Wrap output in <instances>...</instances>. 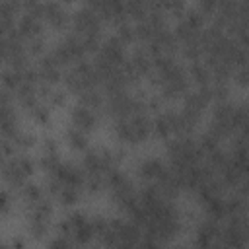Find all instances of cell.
<instances>
[{"instance_id":"1","label":"cell","mask_w":249,"mask_h":249,"mask_svg":"<svg viewBox=\"0 0 249 249\" xmlns=\"http://www.w3.org/2000/svg\"><path fill=\"white\" fill-rule=\"evenodd\" d=\"M72 123L76 124V128H80V130L86 132V130L95 128L97 119H95V115H93L88 107L80 105V107H74V109H72Z\"/></svg>"},{"instance_id":"2","label":"cell","mask_w":249,"mask_h":249,"mask_svg":"<svg viewBox=\"0 0 249 249\" xmlns=\"http://www.w3.org/2000/svg\"><path fill=\"white\" fill-rule=\"evenodd\" d=\"M167 173V167L158 158H148L140 163V175L146 179H161Z\"/></svg>"},{"instance_id":"3","label":"cell","mask_w":249,"mask_h":249,"mask_svg":"<svg viewBox=\"0 0 249 249\" xmlns=\"http://www.w3.org/2000/svg\"><path fill=\"white\" fill-rule=\"evenodd\" d=\"M43 16L47 18V21H49L53 27H64L66 21H68V16H66V12L62 10V6H60V4H54V2L43 4Z\"/></svg>"},{"instance_id":"4","label":"cell","mask_w":249,"mask_h":249,"mask_svg":"<svg viewBox=\"0 0 249 249\" xmlns=\"http://www.w3.org/2000/svg\"><path fill=\"white\" fill-rule=\"evenodd\" d=\"M0 84L6 88V89H18L19 84H21V72L8 66L0 72Z\"/></svg>"},{"instance_id":"5","label":"cell","mask_w":249,"mask_h":249,"mask_svg":"<svg viewBox=\"0 0 249 249\" xmlns=\"http://www.w3.org/2000/svg\"><path fill=\"white\" fill-rule=\"evenodd\" d=\"M152 130L160 136V138H167L173 130H171V121H169V115L163 113V115H158L154 121H152Z\"/></svg>"},{"instance_id":"6","label":"cell","mask_w":249,"mask_h":249,"mask_svg":"<svg viewBox=\"0 0 249 249\" xmlns=\"http://www.w3.org/2000/svg\"><path fill=\"white\" fill-rule=\"evenodd\" d=\"M66 138H68V144L72 148H76V150H86L88 148V136H86V132L80 130V128H76V126L68 128Z\"/></svg>"},{"instance_id":"7","label":"cell","mask_w":249,"mask_h":249,"mask_svg":"<svg viewBox=\"0 0 249 249\" xmlns=\"http://www.w3.org/2000/svg\"><path fill=\"white\" fill-rule=\"evenodd\" d=\"M72 235H74L76 243L84 245V243H88L95 233H93V228H91V224H89V220H88L86 224H82V226L74 228V230H72Z\"/></svg>"},{"instance_id":"8","label":"cell","mask_w":249,"mask_h":249,"mask_svg":"<svg viewBox=\"0 0 249 249\" xmlns=\"http://www.w3.org/2000/svg\"><path fill=\"white\" fill-rule=\"evenodd\" d=\"M51 214H53V206H51L49 200H43V198H41L39 202L33 204V220H43V222H47Z\"/></svg>"},{"instance_id":"9","label":"cell","mask_w":249,"mask_h":249,"mask_svg":"<svg viewBox=\"0 0 249 249\" xmlns=\"http://www.w3.org/2000/svg\"><path fill=\"white\" fill-rule=\"evenodd\" d=\"M206 210L214 216V218H222L226 214V202L222 198H218L216 195H212L208 200H206Z\"/></svg>"},{"instance_id":"10","label":"cell","mask_w":249,"mask_h":249,"mask_svg":"<svg viewBox=\"0 0 249 249\" xmlns=\"http://www.w3.org/2000/svg\"><path fill=\"white\" fill-rule=\"evenodd\" d=\"M58 200H60L64 206H72V204H76V202L80 200V193H78V189H74V187H62L60 193H58Z\"/></svg>"},{"instance_id":"11","label":"cell","mask_w":249,"mask_h":249,"mask_svg":"<svg viewBox=\"0 0 249 249\" xmlns=\"http://www.w3.org/2000/svg\"><path fill=\"white\" fill-rule=\"evenodd\" d=\"M80 101L88 109L89 107H99L101 105V95L97 91H93V89H84V91H80Z\"/></svg>"},{"instance_id":"12","label":"cell","mask_w":249,"mask_h":249,"mask_svg":"<svg viewBox=\"0 0 249 249\" xmlns=\"http://www.w3.org/2000/svg\"><path fill=\"white\" fill-rule=\"evenodd\" d=\"M117 29H119V31H117V39H119L123 45L134 41V27H132L128 21H121Z\"/></svg>"},{"instance_id":"13","label":"cell","mask_w":249,"mask_h":249,"mask_svg":"<svg viewBox=\"0 0 249 249\" xmlns=\"http://www.w3.org/2000/svg\"><path fill=\"white\" fill-rule=\"evenodd\" d=\"M189 72H191V76H193L198 84H204V86H206V82H208V66H204V64H200V62L196 60V62L191 64Z\"/></svg>"},{"instance_id":"14","label":"cell","mask_w":249,"mask_h":249,"mask_svg":"<svg viewBox=\"0 0 249 249\" xmlns=\"http://www.w3.org/2000/svg\"><path fill=\"white\" fill-rule=\"evenodd\" d=\"M23 196H25V200H29L33 204L39 202L41 200V187L35 183H25L23 185Z\"/></svg>"},{"instance_id":"15","label":"cell","mask_w":249,"mask_h":249,"mask_svg":"<svg viewBox=\"0 0 249 249\" xmlns=\"http://www.w3.org/2000/svg\"><path fill=\"white\" fill-rule=\"evenodd\" d=\"M16 161V165L19 167V171L27 177V175H31L33 171H35V161L29 158V156H19L18 160H14Z\"/></svg>"},{"instance_id":"16","label":"cell","mask_w":249,"mask_h":249,"mask_svg":"<svg viewBox=\"0 0 249 249\" xmlns=\"http://www.w3.org/2000/svg\"><path fill=\"white\" fill-rule=\"evenodd\" d=\"M29 233H31L35 239H41V237L47 233V222H43V220H31Z\"/></svg>"},{"instance_id":"17","label":"cell","mask_w":249,"mask_h":249,"mask_svg":"<svg viewBox=\"0 0 249 249\" xmlns=\"http://www.w3.org/2000/svg\"><path fill=\"white\" fill-rule=\"evenodd\" d=\"M49 117H51V113H49L47 105H41V103H37V105L33 107V119H35V121H39V123L47 124V123H49Z\"/></svg>"},{"instance_id":"18","label":"cell","mask_w":249,"mask_h":249,"mask_svg":"<svg viewBox=\"0 0 249 249\" xmlns=\"http://www.w3.org/2000/svg\"><path fill=\"white\" fill-rule=\"evenodd\" d=\"M45 49V39L43 35H37V37H31L29 39V53L31 54H41Z\"/></svg>"},{"instance_id":"19","label":"cell","mask_w":249,"mask_h":249,"mask_svg":"<svg viewBox=\"0 0 249 249\" xmlns=\"http://www.w3.org/2000/svg\"><path fill=\"white\" fill-rule=\"evenodd\" d=\"M33 140H35V136H33V134L19 132V134L14 138V144H16V146H19V148H29V146H33Z\"/></svg>"},{"instance_id":"20","label":"cell","mask_w":249,"mask_h":249,"mask_svg":"<svg viewBox=\"0 0 249 249\" xmlns=\"http://www.w3.org/2000/svg\"><path fill=\"white\" fill-rule=\"evenodd\" d=\"M49 249H70V243L64 237H54V239H51Z\"/></svg>"},{"instance_id":"21","label":"cell","mask_w":249,"mask_h":249,"mask_svg":"<svg viewBox=\"0 0 249 249\" xmlns=\"http://www.w3.org/2000/svg\"><path fill=\"white\" fill-rule=\"evenodd\" d=\"M51 99H53L54 105H64V101H66V93L60 91V89H56V91L51 93Z\"/></svg>"},{"instance_id":"22","label":"cell","mask_w":249,"mask_h":249,"mask_svg":"<svg viewBox=\"0 0 249 249\" xmlns=\"http://www.w3.org/2000/svg\"><path fill=\"white\" fill-rule=\"evenodd\" d=\"M8 206H10V196H8V193L4 189H0V214L6 212Z\"/></svg>"},{"instance_id":"23","label":"cell","mask_w":249,"mask_h":249,"mask_svg":"<svg viewBox=\"0 0 249 249\" xmlns=\"http://www.w3.org/2000/svg\"><path fill=\"white\" fill-rule=\"evenodd\" d=\"M10 247L12 249H25V239L21 235H16V237H12V245Z\"/></svg>"},{"instance_id":"24","label":"cell","mask_w":249,"mask_h":249,"mask_svg":"<svg viewBox=\"0 0 249 249\" xmlns=\"http://www.w3.org/2000/svg\"><path fill=\"white\" fill-rule=\"evenodd\" d=\"M45 154H56V144H54L53 138L45 140Z\"/></svg>"}]
</instances>
